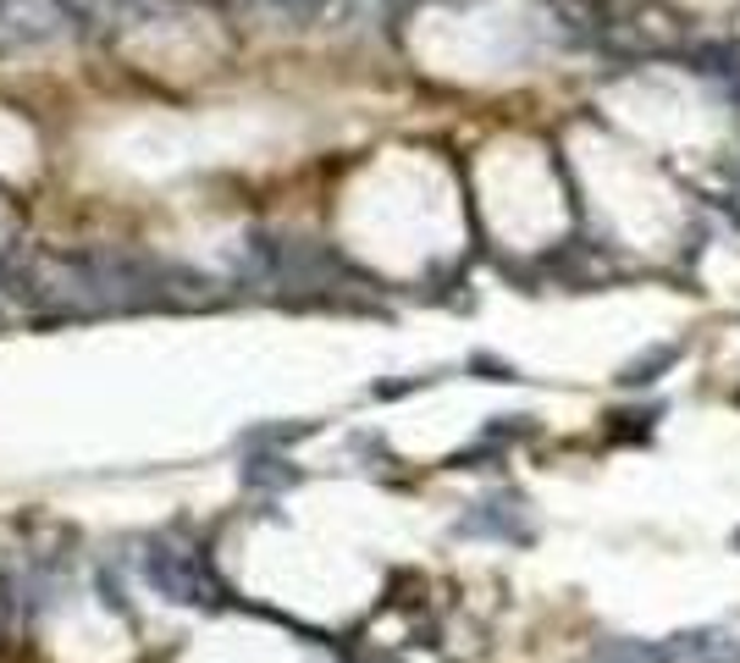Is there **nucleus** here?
Instances as JSON below:
<instances>
[{"instance_id": "f257e3e1", "label": "nucleus", "mask_w": 740, "mask_h": 663, "mask_svg": "<svg viewBox=\"0 0 740 663\" xmlns=\"http://www.w3.org/2000/svg\"><path fill=\"white\" fill-rule=\"evenodd\" d=\"M596 44L619 61H658V56H680L691 44V17L674 0H635L619 17H608V28L596 33Z\"/></svg>"}, {"instance_id": "f03ea898", "label": "nucleus", "mask_w": 740, "mask_h": 663, "mask_svg": "<svg viewBox=\"0 0 740 663\" xmlns=\"http://www.w3.org/2000/svg\"><path fill=\"white\" fill-rule=\"evenodd\" d=\"M67 39V17L56 0H0V50H28Z\"/></svg>"}, {"instance_id": "7ed1b4c3", "label": "nucleus", "mask_w": 740, "mask_h": 663, "mask_svg": "<svg viewBox=\"0 0 740 663\" xmlns=\"http://www.w3.org/2000/svg\"><path fill=\"white\" fill-rule=\"evenodd\" d=\"M458 536H503V542H531V525H525V503L509 497H486L475 503L464 519H458Z\"/></svg>"}, {"instance_id": "20e7f679", "label": "nucleus", "mask_w": 740, "mask_h": 663, "mask_svg": "<svg viewBox=\"0 0 740 663\" xmlns=\"http://www.w3.org/2000/svg\"><path fill=\"white\" fill-rule=\"evenodd\" d=\"M145 575L166 592V597H177V603H199V592L210 586L205 570H199L188 553H166V547H155V553L145 558Z\"/></svg>"}, {"instance_id": "39448f33", "label": "nucleus", "mask_w": 740, "mask_h": 663, "mask_svg": "<svg viewBox=\"0 0 740 663\" xmlns=\"http://www.w3.org/2000/svg\"><path fill=\"white\" fill-rule=\"evenodd\" d=\"M669 663H740V642L719 625H702V631H680L663 642Z\"/></svg>"}, {"instance_id": "423d86ee", "label": "nucleus", "mask_w": 740, "mask_h": 663, "mask_svg": "<svg viewBox=\"0 0 740 663\" xmlns=\"http://www.w3.org/2000/svg\"><path fill=\"white\" fill-rule=\"evenodd\" d=\"M67 17V39H106L117 28H128L122 0H56Z\"/></svg>"}, {"instance_id": "0eeeda50", "label": "nucleus", "mask_w": 740, "mask_h": 663, "mask_svg": "<svg viewBox=\"0 0 740 663\" xmlns=\"http://www.w3.org/2000/svg\"><path fill=\"white\" fill-rule=\"evenodd\" d=\"M553 271H559L564 283H575V288H602L619 266H613L596 244H564V249L553 255Z\"/></svg>"}, {"instance_id": "6e6552de", "label": "nucleus", "mask_w": 740, "mask_h": 663, "mask_svg": "<svg viewBox=\"0 0 740 663\" xmlns=\"http://www.w3.org/2000/svg\"><path fill=\"white\" fill-rule=\"evenodd\" d=\"M674 365H680V343H652V348H641L635 359H624L613 382H619V387H652V382H658L663 370H674Z\"/></svg>"}, {"instance_id": "1a4fd4ad", "label": "nucleus", "mask_w": 740, "mask_h": 663, "mask_svg": "<svg viewBox=\"0 0 740 663\" xmlns=\"http://www.w3.org/2000/svg\"><path fill=\"white\" fill-rule=\"evenodd\" d=\"M691 67L708 72V78H736L740 44L736 39H702V44H691Z\"/></svg>"}, {"instance_id": "9d476101", "label": "nucleus", "mask_w": 740, "mask_h": 663, "mask_svg": "<svg viewBox=\"0 0 740 663\" xmlns=\"http://www.w3.org/2000/svg\"><path fill=\"white\" fill-rule=\"evenodd\" d=\"M547 6H553V11H559V22H570V28H575V33H602V28H608V6H602V0H547Z\"/></svg>"}, {"instance_id": "9b49d317", "label": "nucleus", "mask_w": 740, "mask_h": 663, "mask_svg": "<svg viewBox=\"0 0 740 663\" xmlns=\"http://www.w3.org/2000/svg\"><path fill=\"white\" fill-rule=\"evenodd\" d=\"M592 663H669V647H647V642H602Z\"/></svg>"}, {"instance_id": "f8f14e48", "label": "nucleus", "mask_w": 740, "mask_h": 663, "mask_svg": "<svg viewBox=\"0 0 740 663\" xmlns=\"http://www.w3.org/2000/svg\"><path fill=\"white\" fill-rule=\"evenodd\" d=\"M249 11H266L277 22H315V0H249Z\"/></svg>"}, {"instance_id": "ddd939ff", "label": "nucleus", "mask_w": 740, "mask_h": 663, "mask_svg": "<svg viewBox=\"0 0 740 663\" xmlns=\"http://www.w3.org/2000/svg\"><path fill=\"white\" fill-rule=\"evenodd\" d=\"M475 370H486V382H514V370L509 365H497V359H470Z\"/></svg>"}, {"instance_id": "4468645a", "label": "nucleus", "mask_w": 740, "mask_h": 663, "mask_svg": "<svg viewBox=\"0 0 740 663\" xmlns=\"http://www.w3.org/2000/svg\"><path fill=\"white\" fill-rule=\"evenodd\" d=\"M736 547H740V536H736Z\"/></svg>"}]
</instances>
